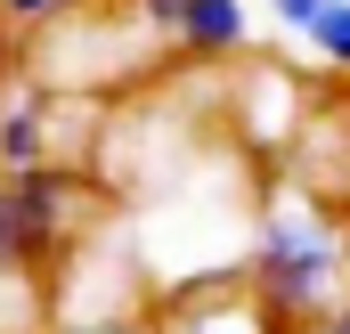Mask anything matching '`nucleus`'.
<instances>
[{
	"instance_id": "obj_1",
	"label": "nucleus",
	"mask_w": 350,
	"mask_h": 334,
	"mask_svg": "<svg viewBox=\"0 0 350 334\" xmlns=\"http://www.w3.org/2000/svg\"><path fill=\"white\" fill-rule=\"evenodd\" d=\"M342 277L350 245L334 212L310 196H277L253 229V302L269 318H318V310H342Z\"/></svg>"
},
{
	"instance_id": "obj_2",
	"label": "nucleus",
	"mask_w": 350,
	"mask_h": 334,
	"mask_svg": "<svg viewBox=\"0 0 350 334\" xmlns=\"http://www.w3.org/2000/svg\"><path fill=\"white\" fill-rule=\"evenodd\" d=\"M66 212H74V179L66 171H8L0 179V269H16L41 245H57Z\"/></svg>"
},
{
	"instance_id": "obj_3",
	"label": "nucleus",
	"mask_w": 350,
	"mask_h": 334,
	"mask_svg": "<svg viewBox=\"0 0 350 334\" xmlns=\"http://www.w3.org/2000/svg\"><path fill=\"white\" fill-rule=\"evenodd\" d=\"M163 334H277V318L253 294H212V302H187Z\"/></svg>"
},
{
	"instance_id": "obj_4",
	"label": "nucleus",
	"mask_w": 350,
	"mask_h": 334,
	"mask_svg": "<svg viewBox=\"0 0 350 334\" xmlns=\"http://www.w3.org/2000/svg\"><path fill=\"white\" fill-rule=\"evenodd\" d=\"M187 49H237L253 33V8L245 0H179V25H172Z\"/></svg>"
},
{
	"instance_id": "obj_5",
	"label": "nucleus",
	"mask_w": 350,
	"mask_h": 334,
	"mask_svg": "<svg viewBox=\"0 0 350 334\" xmlns=\"http://www.w3.org/2000/svg\"><path fill=\"white\" fill-rule=\"evenodd\" d=\"M301 41H310L326 66H342V74H350V0H318L310 25H301Z\"/></svg>"
},
{
	"instance_id": "obj_6",
	"label": "nucleus",
	"mask_w": 350,
	"mask_h": 334,
	"mask_svg": "<svg viewBox=\"0 0 350 334\" xmlns=\"http://www.w3.org/2000/svg\"><path fill=\"white\" fill-rule=\"evenodd\" d=\"M0 164L8 171H41V106H8L0 114Z\"/></svg>"
},
{
	"instance_id": "obj_7",
	"label": "nucleus",
	"mask_w": 350,
	"mask_h": 334,
	"mask_svg": "<svg viewBox=\"0 0 350 334\" xmlns=\"http://www.w3.org/2000/svg\"><path fill=\"white\" fill-rule=\"evenodd\" d=\"M74 0H0V16H16V25H49V16H66Z\"/></svg>"
},
{
	"instance_id": "obj_8",
	"label": "nucleus",
	"mask_w": 350,
	"mask_h": 334,
	"mask_svg": "<svg viewBox=\"0 0 350 334\" xmlns=\"http://www.w3.org/2000/svg\"><path fill=\"white\" fill-rule=\"evenodd\" d=\"M269 8H277V16H285V25H293V33H301V25H310V8H318V0H269Z\"/></svg>"
},
{
	"instance_id": "obj_9",
	"label": "nucleus",
	"mask_w": 350,
	"mask_h": 334,
	"mask_svg": "<svg viewBox=\"0 0 350 334\" xmlns=\"http://www.w3.org/2000/svg\"><path fill=\"white\" fill-rule=\"evenodd\" d=\"M147 16L155 25H179V0H147Z\"/></svg>"
},
{
	"instance_id": "obj_10",
	"label": "nucleus",
	"mask_w": 350,
	"mask_h": 334,
	"mask_svg": "<svg viewBox=\"0 0 350 334\" xmlns=\"http://www.w3.org/2000/svg\"><path fill=\"white\" fill-rule=\"evenodd\" d=\"M326 334H350V302H342V310H334V318H326Z\"/></svg>"
}]
</instances>
